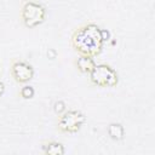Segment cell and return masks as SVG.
Here are the masks:
<instances>
[{
  "label": "cell",
  "mask_w": 155,
  "mask_h": 155,
  "mask_svg": "<svg viewBox=\"0 0 155 155\" xmlns=\"http://www.w3.org/2000/svg\"><path fill=\"white\" fill-rule=\"evenodd\" d=\"M71 45L80 54L94 57L101 53L104 41L102 28L93 22L85 23L76 28L71 35Z\"/></svg>",
  "instance_id": "cell-1"
},
{
  "label": "cell",
  "mask_w": 155,
  "mask_h": 155,
  "mask_svg": "<svg viewBox=\"0 0 155 155\" xmlns=\"http://www.w3.org/2000/svg\"><path fill=\"white\" fill-rule=\"evenodd\" d=\"M88 75L90 82L101 87H114L119 82V75L116 70L105 63L96 64Z\"/></svg>",
  "instance_id": "cell-2"
},
{
  "label": "cell",
  "mask_w": 155,
  "mask_h": 155,
  "mask_svg": "<svg viewBox=\"0 0 155 155\" xmlns=\"http://www.w3.org/2000/svg\"><path fill=\"white\" fill-rule=\"evenodd\" d=\"M46 17V8L36 1H23L21 7V19L28 28H34L41 24Z\"/></svg>",
  "instance_id": "cell-3"
},
{
  "label": "cell",
  "mask_w": 155,
  "mask_h": 155,
  "mask_svg": "<svg viewBox=\"0 0 155 155\" xmlns=\"http://www.w3.org/2000/svg\"><path fill=\"white\" fill-rule=\"evenodd\" d=\"M85 121H86V116L84 115V113L76 109H70V110H65L63 114L59 115L57 127L61 132L75 133L81 128Z\"/></svg>",
  "instance_id": "cell-4"
},
{
  "label": "cell",
  "mask_w": 155,
  "mask_h": 155,
  "mask_svg": "<svg viewBox=\"0 0 155 155\" xmlns=\"http://www.w3.org/2000/svg\"><path fill=\"white\" fill-rule=\"evenodd\" d=\"M10 71L12 78L18 84H25L34 76V68L31 64H29L25 61H13L10 67Z\"/></svg>",
  "instance_id": "cell-5"
},
{
  "label": "cell",
  "mask_w": 155,
  "mask_h": 155,
  "mask_svg": "<svg viewBox=\"0 0 155 155\" xmlns=\"http://www.w3.org/2000/svg\"><path fill=\"white\" fill-rule=\"evenodd\" d=\"M75 67L78 68L79 71L84 73V74H90L91 70L94 68L96 62L93 59V57L91 56H85V54H80L76 59H75Z\"/></svg>",
  "instance_id": "cell-6"
},
{
  "label": "cell",
  "mask_w": 155,
  "mask_h": 155,
  "mask_svg": "<svg viewBox=\"0 0 155 155\" xmlns=\"http://www.w3.org/2000/svg\"><path fill=\"white\" fill-rule=\"evenodd\" d=\"M45 155H64V145L58 140H48L42 144Z\"/></svg>",
  "instance_id": "cell-7"
},
{
  "label": "cell",
  "mask_w": 155,
  "mask_h": 155,
  "mask_svg": "<svg viewBox=\"0 0 155 155\" xmlns=\"http://www.w3.org/2000/svg\"><path fill=\"white\" fill-rule=\"evenodd\" d=\"M108 134H109L113 139L120 140V139L124 138L125 130H124V127H122L121 124H119V122H111V124H109V126H108Z\"/></svg>",
  "instance_id": "cell-8"
},
{
  "label": "cell",
  "mask_w": 155,
  "mask_h": 155,
  "mask_svg": "<svg viewBox=\"0 0 155 155\" xmlns=\"http://www.w3.org/2000/svg\"><path fill=\"white\" fill-rule=\"evenodd\" d=\"M35 91L31 86H28V85H24L21 90H19V94L24 98V99H29V98H33Z\"/></svg>",
  "instance_id": "cell-9"
},
{
  "label": "cell",
  "mask_w": 155,
  "mask_h": 155,
  "mask_svg": "<svg viewBox=\"0 0 155 155\" xmlns=\"http://www.w3.org/2000/svg\"><path fill=\"white\" fill-rule=\"evenodd\" d=\"M54 111H56L58 115L63 114V113L65 111V104H64L62 101L56 102V103H54Z\"/></svg>",
  "instance_id": "cell-10"
},
{
  "label": "cell",
  "mask_w": 155,
  "mask_h": 155,
  "mask_svg": "<svg viewBox=\"0 0 155 155\" xmlns=\"http://www.w3.org/2000/svg\"><path fill=\"white\" fill-rule=\"evenodd\" d=\"M4 92H5V85H4V82L0 80V97L4 94Z\"/></svg>",
  "instance_id": "cell-11"
}]
</instances>
